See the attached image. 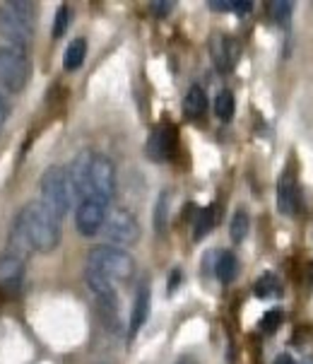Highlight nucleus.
Here are the masks:
<instances>
[{"mask_svg": "<svg viewBox=\"0 0 313 364\" xmlns=\"http://www.w3.org/2000/svg\"><path fill=\"white\" fill-rule=\"evenodd\" d=\"M24 229L31 249L41 254H51L61 244V219L53 217L41 203H29L15 217Z\"/></svg>", "mask_w": 313, "mask_h": 364, "instance_id": "obj_1", "label": "nucleus"}, {"mask_svg": "<svg viewBox=\"0 0 313 364\" xmlns=\"http://www.w3.org/2000/svg\"><path fill=\"white\" fill-rule=\"evenodd\" d=\"M36 24V10L31 3L13 0L0 5V34L8 39V44L24 46L29 44Z\"/></svg>", "mask_w": 313, "mask_h": 364, "instance_id": "obj_2", "label": "nucleus"}, {"mask_svg": "<svg viewBox=\"0 0 313 364\" xmlns=\"http://www.w3.org/2000/svg\"><path fill=\"white\" fill-rule=\"evenodd\" d=\"M87 265L102 272L111 282H128L135 275V261L128 251L116 249V246H94L87 256Z\"/></svg>", "mask_w": 313, "mask_h": 364, "instance_id": "obj_3", "label": "nucleus"}, {"mask_svg": "<svg viewBox=\"0 0 313 364\" xmlns=\"http://www.w3.org/2000/svg\"><path fill=\"white\" fill-rule=\"evenodd\" d=\"M39 191H41V205L51 212L53 217H66L68 210L72 208V194L70 186H68V176L63 167H49L44 171L39 181Z\"/></svg>", "mask_w": 313, "mask_h": 364, "instance_id": "obj_4", "label": "nucleus"}, {"mask_svg": "<svg viewBox=\"0 0 313 364\" xmlns=\"http://www.w3.org/2000/svg\"><path fill=\"white\" fill-rule=\"evenodd\" d=\"M29 58L26 49L17 44H3L0 46V82L8 92L17 94L22 92L29 82Z\"/></svg>", "mask_w": 313, "mask_h": 364, "instance_id": "obj_5", "label": "nucleus"}, {"mask_svg": "<svg viewBox=\"0 0 313 364\" xmlns=\"http://www.w3.org/2000/svg\"><path fill=\"white\" fill-rule=\"evenodd\" d=\"M102 234L106 237V242L111 244H121V246H132L140 242V222L125 208H114V210L106 212V219L102 224Z\"/></svg>", "mask_w": 313, "mask_h": 364, "instance_id": "obj_6", "label": "nucleus"}, {"mask_svg": "<svg viewBox=\"0 0 313 364\" xmlns=\"http://www.w3.org/2000/svg\"><path fill=\"white\" fill-rule=\"evenodd\" d=\"M116 194V167L106 154L92 152V162H89V194L87 198L102 201L109 205ZM84 198V201H87Z\"/></svg>", "mask_w": 313, "mask_h": 364, "instance_id": "obj_7", "label": "nucleus"}, {"mask_svg": "<svg viewBox=\"0 0 313 364\" xmlns=\"http://www.w3.org/2000/svg\"><path fill=\"white\" fill-rule=\"evenodd\" d=\"M106 212H109V205L102 201H94V198L79 201L77 210H75L77 232L82 234V237H94V234H99L102 232L104 219H106Z\"/></svg>", "mask_w": 313, "mask_h": 364, "instance_id": "obj_8", "label": "nucleus"}, {"mask_svg": "<svg viewBox=\"0 0 313 364\" xmlns=\"http://www.w3.org/2000/svg\"><path fill=\"white\" fill-rule=\"evenodd\" d=\"M210 56H212V61H215L217 71L227 73L236 66L238 56H241V49H238L236 39H231V36L215 34L210 39Z\"/></svg>", "mask_w": 313, "mask_h": 364, "instance_id": "obj_9", "label": "nucleus"}, {"mask_svg": "<svg viewBox=\"0 0 313 364\" xmlns=\"http://www.w3.org/2000/svg\"><path fill=\"white\" fill-rule=\"evenodd\" d=\"M301 205V191H299V181L291 171H284L277 181V208L282 215L294 217L296 210Z\"/></svg>", "mask_w": 313, "mask_h": 364, "instance_id": "obj_10", "label": "nucleus"}, {"mask_svg": "<svg viewBox=\"0 0 313 364\" xmlns=\"http://www.w3.org/2000/svg\"><path fill=\"white\" fill-rule=\"evenodd\" d=\"M147 157L152 162H167L174 152V131L169 126H157L155 131L147 138V147H145Z\"/></svg>", "mask_w": 313, "mask_h": 364, "instance_id": "obj_11", "label": "nucleus"}, {"mask_svg": "<svg viewBox=\"0 0 313 364\" xmlns=\"http://www.w3.org/2000/svg\"><path fill=\"white\" fill-rule=\"evenodd\" d=\"M24 280V261L13 254L0 256V287L8 292L20 290Z\"/></svg>", "mask_w": 313, "mask_h": 364, "instance_id": "obj_12", "label": "nucleus"}, {"mask_svg": "<svg viewBox=\"0 0 313 364\" xmlns=\"http://www.w3.org/2000/svg\"><path fill=\"white\" fill-rule=\"evenodd\" d=\"M150 304H152V294H150V287L147 285H140V290L135 294V302H132V314H130V338L137 333V330L145 326L147 316H150Z\"/></svg>", "mask_w": 313, "mask_h": 364, "instance_id": "obj_13", "label": "nucleus"}, {"mask_svg": "<svg viewBox=\"0 0 313 364\" xmlns=\"http://www.w3.org/2000/svg\"><path fill=\"white\" fill-rule=\"evenodd\" d=\"M183 111H185V116H188V119H200V116L208 111V94H205L203 87L193 85V87L185 92Z\"/></svg>", "mask_w": 313, "mask_h": 364, "instance_id": "obj_14", "label": "nucleus"}, {"mask_svg": "<svg viewBox=\"0 0 313 364\" xmlns=\"http://www.w3.org/2000/svg\"><path fill=\"white\" fill-rule=\"evenodd\" d=\"M215 272L217 277H220V282H224V285H229V282L236 280L238 275V259L231 251H224V254H220V259H217V265H215Z\"/></svg>", "mask_w": 313, "mask_h": 364, "instance_id": "obj_15", "label": "nucleus"}, {"mask_svg": "<svg viewBox=\"0 0 313 364\" xmlns=\"http://www.w3.org/2000/svg\"><path fill=\"white\" fill-rule=\"evenodd\" d=\"M84 56H87V41L72 39L66 49V56H63V68H66V71H77L84 63Z\"/></svg>", "mask_w": 313, "mask_h": 364, "instance_id": "obj_16", "label": "nucleus"}, {"mask_svg": "<svg viewBox=\"0 0 313 364\" xmlns=\"http://www.w3.org/2000/svg\"><path fill=\"white\" fill-rule=\"evenodd\" d=\"M253 292H256L258 299H273V297H280L282 294V282L277 280V275H273V272H265L256 280V285H253Z\"/></svg>", "mask_w": 313, "mask_h": 364, "instance_id": "obj_17", "label": "nucleus"}, {"mask_svg": "<svg viewBox=\"0 0 313 364\" xmlns=\"http://www.w3.org/2000/svg\"><path fill=\"white\" fill-rule=\"evenodd\" d=\"M215 219H217V208L215 205H208L203 208V210L198 212V219H195V232H193V239L195 242H203L205 237L212 232V227H215Z\"/></svg>", "mask_w": 313, "mask_h": 364, "instance_id": "obj_18", "label": "nucleus"}, {"mask_svg": "<svg viewBox=\"0 0 313 364\" xmlns=\"http://www.w3.org/2000/svg\"><path fill=\"white\" fill-rule=\"evenodd\" d=\"M248 229H251V217H248V212L243 210V208H238L234 212V217H231L229 222V237L234 244H241L243 239L248 237Z\"/></svg>", "mask_w": 313, "mask_h": 364, "instance_id": "obj_19", "label": "nucleus"}, {"mask_svg": "<svg viewBox=\"0 0 313 364\" xmlns=\"http://www.w3.org/2000/svg\"><path fill=\"white\" fill-rule=\"evenodd\" d=\"M215 114H217V119L224 121V123L234 119L236 99H234V94H231L229 89H222V92L215 97Z\"/></svg>", "mask_w": 313, "mask_h": 364, "instance_id": "obj_20", "label": "nucleus"}, {"mask_svg": "<svg viewBox=\"0 0 313 364\" xmlns=\"http://www.w3.org/2000/svg\"><path fill=\"white\" fill-rule=\"evenodd\" d=\"M169 203H171V196H169V191H164V194L159 196L157 208H155V229H157V232H164V229H167Z\"/></svg>", "mask_w": 313, "mask_h": 364, "instance_id": "obj_21", "label": "nucleus"}, {"mask_svg": "<svg viewBox=\"0 0 313 364\" xmlns=\"http://www.w3.org/2000/svg\"><path fill=\"white\" fill-rule=\"evenodd\" d=\"M70 20H72V13L68 5H61L56 13V22H53V39H61L63 34L68 31V27H70Z\"/></svg>", "mask_w": 313, "mask_h": 364, "instance_id": "obj_22", "label": "nucleus"}, {"mask_svg": "<svg viewBox=\"0 0 313 364\" xmlns=\"http://www.w3.org/2000/svg\"><path fill=\"white\" fill-rule=\"evenodd\" d=\"M268 10H270V17H273V22H277V24H287L289 22L291 3H287V0H275V3L268 5Z\"/></svg>", "mask_w": 313, "mask_h": 364, "instance_id": "obj_23", "label": "nucleus"}, {"mask_svg": "<svg viewBox=\"0 0 313 364\" xmlns=\"http://www.w3.org/2000/svg\"><path fill=\"white\" fill-rule=\"evenodd\" d=\"M282 321H284V316L282 312H277V309H273V312H268L261 319V328H263V333H275V330L282 326Z\"/></svg>", "mask_w": 313, "mask_h": 364, "instance_id": "obj_24", "label": "nucleus"}, {"mask_svg": "<svg viewBox=\"0 0 313 364\" xmlns=\"http://www.w3.org/2000/svg\"><path fill=\"white\" fill-rule=\"evenodd\" d=\"M150 8H152V13H155L157 17H167V15L174 10V3H152Z\"/></svg>", "mask_w": 313, "mask_h": 364, "instance_id": "obj_25", "label": "nucleus"}, {"mask_svg": "<svg viewBox=\"0 0 313 364\" xmlns=\"http://www.w3.org/2000/svg\"><path fill=\"white\" fill-rule=\"evenodd\" d=\"M231 10H234L236 15H248L253 10V3H248V0H243V3H231Z\"/></svg>", "mask_w": 313, "mask_h": 364, "instance_id": "obj_26", "label": "nucleus"}, {"mask_svg": "<svg viewBox=\"0 0 313 364\" xmlns=\"http://www.w3.org/2000/svg\"><path fill=\"white\" fill-rule=\"evenodd\" d=\"M8 116H10V109H8V104H5V99L0 97V128L5 126V121H8Z\"/></svg>", "mask_w": 313, "mask_h": 364, "instance_id": "obj_27", "label": "nucleus"}, {"mask_svg": "<svg viewBox=\"0 0 313 364\" xmlns=\"http://www.w3.org/2000/svg\"><path fill=\"white\" fill-rule=\"evenodd\" d=\"M273 364H296V362H294V357H291V355H287V352H282V355L275 357Z\"/></svg>", "mask_w": 313, "mask_h": 364, "instance_id": "obj_28", "label": "nucleus"}, {"mask_svg": "<svg viewBox=\"0 0 313 364\" xmlns=\"http://www.w3.org/2000/svg\"><path fill=\"white\" fill-rule=\"evenodd\" d=\"M178 277H181V272H178V270H174V277H171V280H169V292H174V290H176V285H178Z\"/></svg>", "mask_w": 313, "mask_h": 364, "instance_id": "obj_29", "label": "nucleus"}, {"mask_svg": "<svg viewBox=\"0 0 313 364\" xmlns=\"http://www.w3.org/2000/svg\"><path fill=\"white\" fill-rule=\"evenodd\" d=\"M210 8L212 10H222V13H224V10H231V3H210Z\"/></svg>", "mask_w": 313, "mask_h": 364, "instance_id": "obj_30", "label": "nucleus"}, {"mask_svg": "<svg viewBox=\"0 0 313 364\" xmlns=\"http://www.w3.org/2000/svg\"><path fill=\"white\" fill-rule=\"evenodd\" d=\"M181 364H183V362H181Z\"/></svg>", "mask_w": 313, "mask_h": 364, "instance_id": "obj_31", "label": "nucleus"}]
</instances>
